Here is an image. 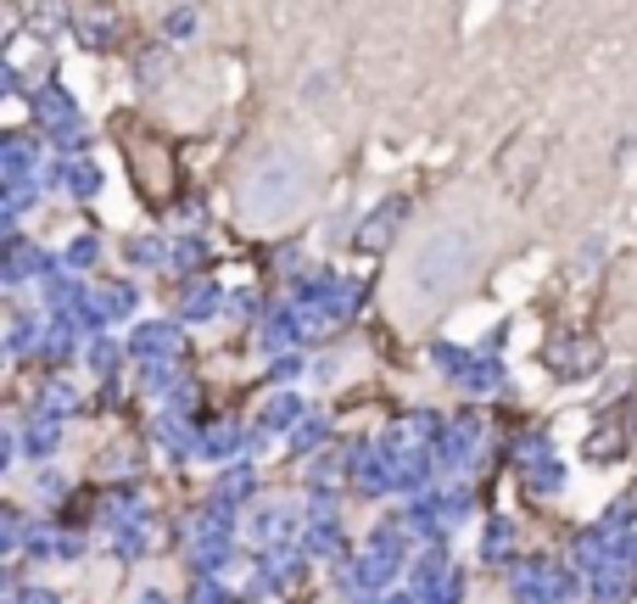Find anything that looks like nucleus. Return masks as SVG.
<instances>
[{
  "mask_svg": "<svg viewBox=\"0 0 637 604\" xmlns=\"http://www.w3.org/2000/svg\"><path fill=\"white\" fill-rule=\"evenodd\" d=\"M464 269H470V247L464 236H453V229H436V236L414 252V263L403 269V281H398V297L414 303V313H425L443 292H453L464 281Z\"/></svg>",
  "mask_w": 637,
  "mask_h": 604,
  "instance_id": "f257e3e1",
  "label": "nucleus"
}]
</instances>
